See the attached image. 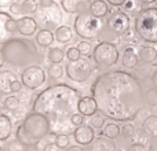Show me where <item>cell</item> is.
I'll return each instance as SVG.
<instances>
[{
  "instance_id": "45",
  "label": "cell",
  "mask_w": 157,
  "mask_h": 151,
  "mask_svg": "<svg viewBox=\"0 0 157 151\" xmlns=\"http://www.w3.org/2000/svg\"><path fill=\"white\" fill-rule=\"evenodd\" d=\"M13 3H15V0H0V7H10Z\"/></svg>"
},
{
  "instance_id": "12",
  "label": "cell",
  "mask_w": 157,
  "mask_h": 151,
  "mask_svg": "<svg viewBox=\"0 0 157 151\" xmlns=\"http://www.w3.org/2000/svg\"><path fill=\"white\" fill-rule=\"evenodd\" d=\"M73 138L76 140V143H78L80 146H90L95 140L94 128H91L87 124L76 127V129L73 131Z\"/></svg>"
},
{
  "instance_id": "22",
  "label": "cell",
  "mask_w": 157,
  "mask_h": 151,
  "mask_svg": "<svg viewBox=\"0 0 157 151\" xmlns=\"http://www.w3.org/2000/svg\"><path fill=\"white\" fill-rule=\"evenodd\" d=\"M10 19H11L10 14L4 13V11H0V44H4L13 36V33H10L7 29V22Z\"/></svg>"
},
{
  "instance_id": "32",
  "label": "cell",
  "mask_w": 157,
  "mask_h": 151,
  "mask_svg": "<svg viewBox=\"0 0 157 151\" xmlns=\"http://www.w3.org/2000/svg\"><path fill=\"white\" fill-rule=\"evenodd\" d=\"M77 50L80 51V54L83 55V57H90V55L92 54V51H94V48H92L90 41H80V43L77 44Z\"/></svg>"
},
{
  "instance_id": "10",
  "label": "cell",
  "mask_w": 157,
  "mask_h": 151,
  "mask_svg": "<svg viewBox=\"0 0 157 151\" xmlns=\"http://www.w3.org/2000/svg\"><path fill=\"white\" fill-rule=\"evenodd\" d=\"M66 76L71 78L72 81L76 83H84L90 78L92 73V65L87 58H80L73 62H68L65 68Z\"/></svg>"
},
{
  "instance_id": "20",
  "label": "cell",
  "mask_w": 157,
  "mask_h": 151,
  "mask_svg": "<svg viewBox=\"0 0 157 151\" xmlns=\"http://www.w3.org/2000/svg\"><path fill=\"white\" fill-rule=\"evenodd\" d=\"M142 131L149 138L157 139V116L152 114V116L146 117L142 122Z\"/></svg>"
},
{
  "instance_id": "19",
  "label": "cell",
  "mask_w": 157,
  "mask_h": 151,
  "mask_svg": "<svg viewBox=\"0 0 157 151\" xmlns=\"http://www.w3.org/2000/svg\"><path fill=\"white\" fill-rule=\"evenodd\" d=\"M139 61L145 65H150L157 59V50L152 46H141L138 51Z\"/></svg>"
},
{
  "instance_id": "14",
  "label": "cell",
  "mask_w": 157,
  "mask_h": 151,
  "mask_svg": "<svg viewBox=\"0 0 157 151\" xmlns=\"http://www.w3.org/2000/svg\"><path fill=\"white\" fill-rule=\"evenodd\" d=\"M139 57L138 52L132 48V47H125L124 51L121 55V65L123 68L128 69V70H134V69H138L139 66Z\"/></svg>"
},
{
  "instance_id": "8",
  "label": "cell",
  "mask_w": 157,
  "mask_h": 151,
  "mask_svg": "<svg viewBox=\"0 0 157 151\" xmlns=\"http://www.w3.org/2000/svg\"><path fill=\"white\" fill-rule=\"evenodd\" d=\"M35 19L43 29H58L62 22V11L55 2L48 6H40L35 14Z\"/></svg>"
},
{
  "instance_id": "5",
  "label": "cell",
  "mask_w": 157,
  "mask_h": 151,
  "mask_svg": "<svg viewBox=\"0 0 157 151\" xmlns=\"http://www.w3.org/2000/svg\"><path fill=\"white\" fill-rule=\"evenodd\" d=\"M134 32L141 40L157 44V7L141 8L135 14Z\"/></svg>"
},
{
  "instance_id": "47",
  "label": "cell",
  "mask_w": 157,
  "mask_h": 151,
  "mask_svg": "<svg viewBox=\"0 0 157 151\" xmlns=\"http://www.w3.org/2000/svg\"><path fill=\"white\" fill-rule=\"evenodd\" d=\"M4 63H6V61H4V57H3V52H2V50H0V69L4 66Z\"/></svg>"
},
{
  "instance_id": "21",
  "label": "cell",
  "mask_w": 157,
  "mask_h": 151,
  "mask_svg": "<svg viewBox=\"0 0 157 151\" xmlns=\"http://www.w3.org/2000/svg\"><path fill=\"white\" fill-rule=\"evenodd\" d=\"M88 11L97 18H105L109 14V6L105 0H95L94 3H91L88 7Z\"/></svg>"
},
{
  "instance_id": "24",
  "label": "cell",
  "mask_w": 157,
  "mask_h": 151,
  "mask_svg": "<svg viewBox=\"0 0 157 151\" xmlns=\"http://www.w3.org/2000/svg\"><path fill=\"white\" fill-rule=\"evenodd\" d=\"M13 132V122L10 117L6 114H0V142H6Z\"/></svg>"
},
{
  "instance_id": "46",
  "label": "cell",
  "mask_w": 157,
  "mask_h": 151,
  "mask_svg": "<svg viewBox=\"0 0 157 151\" xmlns=\"http://www.w3.org/2000/svg\"><path fill=\"white\" fill-rule=\"evenodd\" d=\"M66 151H86V150H84L83 147H80V146H69Z\"/></svg>"
},
{
  "instance_id": "16",
  "label": "cell",
  "mask_w": 157,
  "mask_h": 151,
  "mask_svg": "<svg viewBox=\"0 0 157 151\" xmlns=\"http://www.w3.org/2000/svg\"><path fill=\"white\" fill-rule=\"evenodd\" d=\"M88 151H117V146L112 139L101 136L95 138V140L90 144Z\"/></svg>"
},
{
  "instance_id": "44",
  "label": "cell",
  "mask_w": 157,
  "mask_h": 151,
  "mask_svg": "<svg viewBox=\"0 0 157 151\" xmlns=\"http://www.w3.org/2000/svg\"><path fill=\"white\" fill-rule=\"evenodd\" d=\"M125 2H127V0H106V3H109L110 6H114V7H120V6H123Z\"/></svg>"
},
{
  "instance_id": "42",
  "label": "cell",
  "mask_w": 157,
  "mask_h": 151,
  "mask_svg": "<svg viewBox=\"0 0 157 151\" xmlns=\"http://www.w3.org/2000/svg\"><path fill=\"white\" fill-rule=\"evenodd\" d=\"M43 151H62V149H59V147H58L57 144H54V143H48V144L44 146Z\"/></svg>"
},
{
  "instance_id": "27",
  "label": "cell",
  "mask_w": 157,
  "mask_h": 151,
  "mask_svg": "<svg viewBox=\"0 0 157 151\" xmlns=\"http://www.w3.org/2000/svg\"><path fill=\"white\" fill-rule=\"evenodd\" d=\"M65 58V52L63 50H61L59 47H51L48 50V59L51 61L52 63H59L63 61Z\"/></svg>"
},
{
  "instance_id": "18",
  "label": "cell",
  "mask_w": 157,
  "mask_h": 151,
  "mask_svg": "<svg viewBox=\"0 0 157 151\" xmlns=\"http://www.w3.org/2000/svg\"><path fill=\"white\" fill-rule=\"evenodd\" d=\"M61 7L68 14H81L87 11L84 0H61Z\"/></svg>"
},
{
  "instance_id": "41",
  "label": "cell",
  "mask_w": 157,
  "mask_h": 151,
  "mask_svg": "<svg viewBox=\"0 0 157 151\" xmlns=\"http://www.w3.org/2000/svg\"><path fill=\"white\" fill-rule=\"evenodd\" d=\"M7 29H8V32L13 33V35L17 32V19L11 18L10 21L7 22Z\"/></svg>"
},
{
  "instance_id": "2",
  "label": "cell",
  "mask_w": 157,
  "mask_h": 151,
  "mask_svg": "<svg viewBox=\"0 0 157 151\" xmlns=\"http://www.w3.org/2000/svg\"><path fill=\"white\" fill-rule=\"evenodd\" d=\"M81 92L68 84H54L43 89L32 103V111L50 121L52 132L71 131V118L76 114Z\"/></svg>"
},
{
  "instance_id": "31",
  "label": "cell",
  "mask_w": 157,
  "mask_h": 151,
  "mask_svg": "<svg viewBox=\"0 0 157 151\" xmlns=\"http://www.w3.org/2000/svg\"><path fill=\"white\" fill-rule=\"evenodd\" d=\"M105 125V116L101 113H97L91 117V121H90V127L95 128V129H101V128Z\"/></svg>"
},
{
  "instance_id": "43",
  "label": "cell",
  "mask_w": 157,
  "mask_h": 151,
  "mask_svg": "<svg viewBox=\"0 0 157 151\" xmlns=\"http://www.w3.org/2000/svg\"><path fill=\"white\" fill-rule=\"evenodd\" d=\"M22 88V83L18 80H15L13 84H11V92H19Z\"/></svg>"
},
{
  "instance_id": "49",
  "label": "cell",
  "mask_w": 157,
  "mask_h": 151,
  "mask_svg": "<svg viewBox=\"0 0 157 151\" xmlns=\"http://www.w3.org/2000/svg\"><path fill=\"white\" fill-rule=\"evenodd\" d=\"M152 78H153V84H155L156 81H157V72H156L155 74H153V77H152Z\"/></svg>"
},
{
  "instance_id": "13",
  "label": "cell",
  "mask_w": 157,
  "mask_h": 151,
  "mask_svg": "<svg viewBox=\"0 0 157 151\" xmlns=\"http://www.w3.org/2000/svg\"><path fill=\"white\" fill-rule=\"evenodd\" d=\"M37 22L35 18L26 15L22 17V18L17 19V32H19L22 36H33L37 30Z\"/></svg>"
},
{
  "instance_id": "7",
  "label": "cell",
  "mask_w": 157,
  "mask_h": 151,
  "mask_svg": "<svg viewBox=\"0 0 157 151\" xmlns=\"http://www.w3.org/2000/svg\"><path fill=\"white\" fill-rule=\"evenodd\" d=\"M92 58L94 62L97 63L98 68H112L119 62L120 52L119 48L112 41H101L95 46L94 51H92Z\"/></svg>"
},
{
  "instance_id": "9",
  "label": "cell",
  "mask_w": 157,
  "mask_h": 151,
  "mask_svg": "<svg viewBox=\"0 0 157 151\" xmlns=\"http://www.w3.org/2000/svg\"><path fill=\"white\" fill-rule=\"evenodd\" d=\"M130 26H131L130 15L125 14L124 11H114V13H112L109 15L103 30L109 32L112 36H124L130 30Z\"/></svg>"
},
{
  "instance_id": "28",
  "label": "cell",
  "mask_w": 157,
  "mask_h": 151,
  "mask_svg": "<svg viewBox=\"0 0 157 151\" xmlns=\"http://www.w3.org/2000/svg\"><path fill=\"white\" fill-rule=\"evenodd\" d=\"M21 7H22V13L30 15V14H36V11H37V8H39V4L36 0H24Z\"/></svg>"
},
{
  "instance_id": "29",
  "label": "cell",
  "mask_w": 157,
  "mask_h": 151,
  "mask_svg": "<svg viewBox=\"0 0 157 151\" xmlns=\"http://www.w3.org/2000/svg\"><path fill=\"white\" fill-rule=\"evenodd\" d=\"M135 133H136V128H135V125H132V124H124L121 128H120V135L123 136V138L125 139V140H128V139H131V138H134L135 136Z\"/></svg>"
},
{
  "instance_id": "35",
  "label": "cell",
  "mask_w": 157,
  "mask_h": 151,
  "mask_svg": "<svg viewBox=\"0 0 157 151\" xmlns=\"http://www.w3.org/2000/svg\"><path fill=\"white\" fill-rule=\"evenodd\" d=\"M55 144L59 149H68L69 147V136L68 133H58L55 136Z\"/></svg>"
},
{
  "instance_id": "33",
  "label": "cell",
  "mask_w": 157,
  "mask_h": 151,
  "mask_svg": "<svg viewBox=\"0 0 157 151\" xmlns=\"http://www.w3.org/2000/svg\"><path fill=\"white\" fill-rule=\"evenodd\" d=\"M25 147L26 146H24L21 142L15 139V140H10L8 143H6L3 149H4V151H25Z\"/></svg>"
},
{
  "instance_id": "37",
  "label": "cell",
  "mask_w": 157,
  "mask_h": 151,
  "mask_svg": "<svg viewBox=\"0 0 157 151\" xmlns=\"http://www.w3.org/2000/svg\"><path fill=\"white\" fill-rule=\"evenodd\" d=\"M80 57H81V54L77 50V47H71V48H68V51H66V58L69 59V62L80 59Z\"/></svg>"
},
{
  "instance_id": "23",
  "label": "cell",
  "mask_w": 157,
  "mask_h": 151,
  "mask_svg": "<svg viewBox=\"0 0 157 151\" xmlns=\"http://www.w3.org/2000/svg\"><path fill=\"white\" fill-rule=\"evenodd\" d=\"M55 40L59 41L61 44H68L73 40V29H71L69 26L66 25H61L58 29H55Z\"/></svg>"
},
{
  "instance_id": "17",
  "label": "cell",
  "mask_w": 157,
  "mask_h": 151,
  "mask_svg": "<svg viewBox=\"0 0 157 151\" xmlns=\"http://www.w3.org/2000/svg\"><path fill=\"white\" fill-rule=\"evenodd\" d=\"M17 80V74L11 70L0 72V94L7 95L11 92V84Z\"/></svg>"
},
{
  "instance_id": "48",
  "label": "cell",
  "mask_w": 157,
  "mask_h": 151,
  "mask_svg": "<svg viewBox=\"0 0 157 151\" xmlns=\"http://www.w3.org/2000/svg\"><path fill=\"white\" fill-rule=\"evenodd\" d=\"M141 3H145V4H149V3H155L157 0H139Z\"/></svg>"
},
{
  "instance_id": "3",
  "label": "cell",
  "mask_w": 157,
  "mask_h": 151,
  "mask_svg": "<svg viewBox=\"0 0 157 151\" xmlns=\"http://www.w3.org/2000/svg\"><path fill=\"white\" fill-rule=\"evenodd\" d=\"M2 52L6 63L14 68H29L35 63H41L44 55L39 51L32 40L25 37H11L2 44Z\"/></svg>"
},
{
  "instance_id": "34",
  "label": "cell",
  "mask_w": 157,
  "mask_h": 151,
  "mask_svg": "<svg viewBox=\"0 0 157 151\" xmlns=\"http://www.w3.org/2000/svg\"><path fill=\"white\" fill-rule=\"evenodd\" d=\"M142 3L139 2V0H127V2L123 4V10H124V13H136V10H138V7L141 6Z\"/></svg>"
},
{
  "instance_id": "1",
  "label": "cell",
  "mask_w": 157,
  "mask_h": 151,
  "mask_svg": "<svg viewBox=\"0 0 157 151\" xmlns=\"http://www.w3.org/2000/svg\"><path fill=\"white\" fill-rule=\"evenodd\" d=\"M98 111L109 120L132 121L145 106V92L136 76L123 70L99 74L91 85Z\"/></svg>"
},
{
  "instance_id": "38",
  "label": "cell",
  "mask_w": 157,
  "mask_h": 151,
  "mask_svg": "<svg viewBox=\"0 0 157 151\" xmlns=\"http://www.w3.org/2000/svg\"><path fill=\"white\" fill-rule=\"evenodd\" d=\"M71 124L73 125V127H80V125H83L84 124V116H81L80 113L73 114L71 118Z\"/></svg>"
},
{
  "instance_id": "40",
  "label": "cell",
  "mask_w": 157,
  "mask_h": 151,
  "mask_svg": "<svg viewBox=\"0 0 157 151\" xmlns=\"http://www.w3.org/2000/svg\"><path fill=\"white\" fill-rule=\"evenodd\" d=\"M8 8H10V13L14 14V15H18V14L22 13V7H21V4H18V3H13Z\"/></svg>"
},
{
  "instance_id": "6",
  "label": "cell",
  "mask_w": 157,
  "mask_h": 151,
  "mask_svg": "<svg viewBox=\"0 0 157 151\" xmlns=\"http://www.w3.org/2000/svg\"><path fill=\"white\" fill-rule=\"evenodd\" d=\"M73 29L78 37L84 40H92L102 35L105 25L101 18L94 17L90 11H84L81 14H77L73 22Z\"/></svg>"
},
{
  "instance_id": "39",
  "label": "cell",
  "mask_w": 157,
  "mask_h": 151,
  "mask_svg": "<svg viewBox=\"0 0 157 151\" xmlns=\"http://www.w3.org/2000/svg\"><path fill=\"white\" fill-rule=\"evenodd\" d=\"M127 151H149V149L144 143H134L128 147Z\"/></svg>"
},
{
  "instance_id": "36",
  "label": "cell",
  "mask_w": 157,
  "mask_h": 151,
  "mask_svg": "<svg viewBox=\"0 0 157 151\" xmlns=\"http://www.w3.org/2000/svg\"><path fill=\"white\" fill-rule=\"evenodd\" d=\"M4 107L7 110H17L19 107V99L17 96H7L4 100Z\"/></svg>"
},
{
  "instance_id": "30",
  "label": "cell",
  "mask_w": 157,
  "mask_h": 151,
  "mask_svg": "<svg viewBox=\"0 0 157 151\" xmlns=\"http://www.w3.org/2000/svg\"><path fill=\"white\" fill-rule=\"evenodd\" d=\"M48 76L52 80H58L63 76V68L59 65V63H52L48 68Z\"/></svg>"
},
{
  "instance_id": "52",
  "label": "cell",
  "mask_w": 157,
  "mask_h": 151,
  "mask_svg": "<svg viewBox=\"0 0 157 151\" xmlns=\"http://www.w3.org/2000/svg\"><path fill=\"white\" fill-rule=\"evenodd\" d=\"M0 151H4V149H3V147H0Z\"/></svg>"
},
{
  "instance_id": "11",
  "label": "cell",
  "mask_w": 157,
  "mask_h": 151,
  "mask_svg": "<svg viewBox=\"0 0 157 151\" xmlns=\"http://www.w3.org/2000/svg\"><path fill=\"white\" fill-rule=\"evenodd\" d=\"M22 85H25L29 89H37L39 87L43 85V83L46 81V72L43 68L35 65V66H29L22 72Z\"/></svg>"
},
{
  "instance_id": "50",
  "label": "cell",
  "mask_w": 157,
  "mask_h": 151,
  "mask_svg": "<svg viewBox=\"0 0 157 151\" xmlns=\"http://www.w3.org/2000/svg\"><path fill=\"white\" fill-rule=\"evenodd\" d=\"M153 89H155V92H156V96H157V81L155 83V88H153Z\"/></svg>"
},
{
  "instance_id": "4",
  "label": "cell",
  "mask_w": 157,
  "mask_h": 151,
  "mask_svg": "<svg viewBox=\"0 0 157 151\" xmlns=\"http://www.w3.org/2000/svg\"><path fill=\"white\" fill-rule=\"evenodd\" d=\"M50 132H51V125L48 120L41 114L32 111L18 125L15 138L24 146L32 147L40 143Z\"/></svg>"
},
{
  "instance_id": "26",
  "label": "cell",
  "mask_w": 157,
  "mask_h": 151,
  "mask_svg": "<svg viewBox=\"0 0 157 151\" xmlns=\"http://www.w3.org/2000/svg\"><path fill=\"white\" fill-rule=\"evenodd\" d=\"M102 133H103L105 138L112 139V140H113V139H116V138H119L120 136V127L119 125H116V124H113V122H109V124L105 125Z\"/></svg>"
},
{
  "instance_id": "51",
  "label": "cell",
  "mask_w": 157,
  "mask_h": 151,
  "mask_svg": "<svg viewBox=\"0 0 157 151\" xmlns=\"http://www.w3.org/2000/svg\"><path fill=\"white\" fill-rule=\"evenodd\" d=\"M87 2H88V3H90V4H91V3H94V2H95V0H87Z\"/></svg>"
},
{
  "instance_id": "25",
  "label": "cell",
  "mask_w": 157,
  "mask_h": 151,
  "mask_svg": "<svg viewBox=\"0 0 157 151\" xmlns=\"http://www.w3.org/2000/svg\"><path fill=\"white\" fill-rule=\"evenodd\" d=\"M54 37L55 36L52 35L51 30L41 29V30H39L37 35H36V43L40 47H43V48H47V47H50L54 43Z\"/></svg>"
},
{
  "instance_id": "15",
  "label": "cell",
  "mask_w": 157,
  "mask_h": 151,
  "mask_svg": "<svg viewBox=\"0 0 157 151\" xmlns=\"http://www.w3.org/2000/svg\"><path fill=\"white\" fill-rule=\"evenodd\" d=\"M77 111L84 117H92L94 114L98 113V106L97 102L92 96H83L78 100Z\"/></svg>"
}]
</instances>
